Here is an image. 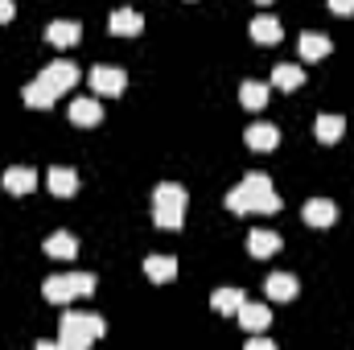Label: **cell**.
<instances>
[{
  "mask_svg": "<svg viewBox=\"0 0 354 350\" xmlns=\"http://www.w3.org/2000/svg\"><path fill=\"white\" fill-rule=\"evenodd\" d=\"M185 202H189V194L181 185H174V181H161L153 190V210H181L185 214Z\"/></svg>",
  "mask_w": 354,
  "mask_h": 350,
  "instance_id": "obj_5",
  "label": "cell"
},
{
  "mask_svg": "<svg viewBox=\"0 0 354 350\" xmlns=\"http://www.w3.org/2000/svg\"><path fill=\"white\" fill-rule=\"evenodd\" d=\"M248 145H252L256 153H268V149L280 145V132H276L272 124H252V128H248Z\"/></svg>",
  "mask_w": 354,
  "mask_h": 350,
  "instance_id": "obj_17",
  "label": "cell"
},
{
  "mask_svg": "<svg viewBox=\"0 0 354 350\" xmlns=\"http://www.w3.org/2000/svg\"><path fill=\"white\" fill-rule=\"evenodd\" d=\"M103 317L99 313H71V317H62V326H58V342L66 350H87L95 338H103Z\"/></svg>",
  "mask_w": 354,
  "mask_h": 350,
  "instance_id": "obj_2",
  "label": "cell"
},
{
  "mask_svg": "<svg viewBox=\"0 0 354 350\" xmlns=\"http://www.w3.org/2000/svg\"><path fill=\"white\" fill-rule=\"evenodd\" d=\"M330 12H338V17H351V12H354V0H330Z\"/></svg>",
  "mask_w": 354,
  "mask_h": 350,
  "instance_id": "obj_28",
  "label": "cell"
},
{
  "mask_svg": "<svg viewBox=\"0 0 354 350\" xmlns=\"http://www.w3.org/2000/svg\"><path fill=\"white\" fill-rule=\"evenodd\" d=\"M75 252H79V243H75L71 231H58V235L46 239V256H54V260H71Z\"/></svg>",
  "mask_w": 354,
  "mask_h": 350,
  "instance_id": "obj_20",
  "label": "cell"
},
{
  "mask_svg": "<svg viewBox=\"0 0 354 350\" xmlns=\"http://www.w3.org/2000/svg\"><path fill=\"white\" fill-rule=\"evenodd\" d=\"M153 219H157V227H165V231H177V227H181V210H153Z\"/></svg>",
  "mask_w": 354,
  "mask_h": 350,
  "instance_id": "obj_26",
  "label": "cell"
},
{
  "mask_svg": "<svg viewBox=\"0 0 354 350\" xmlns=\"http://www.w3.org/2000/svg\"><path fill=\"white\" fill-rule=\"evenodd\" d=\"M264 288H268V297H272V301H292V297H297V280H292L288 272H272Z\"/></svg>",
  "mask_w": 354,
  "mask_h": 350,
  "instance_id": "obj_16",
  "label": "cell"
},
{
  "mask_svg": "<svg viewBox=\"0 0 354 350\" xmlns=\"http://www.w3.org/2000/svg\"><path fill=\"white\" fill-rule=\"evenodd\" d=\"M41 293H46L50 305H66V301L75 297V280H71V276H46Z\"/></svg>",
  "mask_w": 354,
  "mask_h": 350,
  "instance_id": "obj_10",
  "label": "cell"
},
{
  "mask_svg": "<svg viewBox=\"0 0 354 350\" xmlns=\"http://www.w3.org/2000/svg\"><path fill=\"white\" fill-rule=\"evenodd\" d=\"M145 276L157 280V284H165V280L177 276V260L174 256H149V260H145Z\"/></svg>",
  "mask_w": 354,
  "mask_h": 350,
  "instance_id": "obj_13",
  "label": "cell"
},
{
  "mask_svg": "<svg viewBox=\"0 0 354 350\" xmlns=\"http://www.w3.org/2000/svg\"><path fill=\"white\" fill-rule=\"evenodd\" d=\"M33 185H37V174H33L29 165H17V169L4 174V190H8V194H29Z\"/></svg>",
  "mask_w": 354,
  "mask_h": 350,
  "instance_id": "obj_18",
  "label": "cell"
},
{
  "mask_svg": "<svg viewBox=\"0 0 354 350\" xmlns=\"http://www.w3.org/2000/svg\"><path fill=\"white\" fill-rule=\"evenodd\" d=\"M235 317H239V326H243V330H252V334H264L268 322H272V313H268L264 305H252V301H243Z\"/></svg>",
  "mask_w": 354,
  "mask_h": 350,
  "instance_id": "obj_8",
  "label": "cell"
},
{
  "mask_svg": "<svg viewBox=\"0 0 354 350\" xmlns=\"http://www.w3.org/2000/svg\"><path fill=\"white\" fill-rule=\"evenodd\" d=\"M239 99H243L248 111H260V107L268 103V87L264 83H243V87H239Z\"/></svg>",
  "mask_w": 354,
  "mask_h": 350,
  "instance_id": "obj_25",
  "label": "cell"
},
{
  "mask_svg": "<svg viewBox=\"0 0 354 350\" xmlns=\"http://www.w3.org/2000/svg\"><path fill=\"white\" fill-rule=\"evenodd\" d=\"M342 132H346V120H342V116H317V140H322V145L342 140Z\"/></svg>",
  "mask_w": 354,
  "mask_h": 350,
  "instance_id": "obj_22",
  "label": "cell"
},
{
  "mask_svg": "<svg viewBox=\"0 0 354 350\" xmlns=\"http://www.w3.org/2000/svg\"><path fill=\"white\" fill-rule=\"evenodd\" d=\"M334 214H338V210H334V202H330V198H309V202H305V210H301V219H305L309 227H330V223H334Z\"/></svg>",
  "mask_w": 354,
  "mask_h": 350,
  "instance_id": "obj_6",
  "label": "cell"
},
{
  "mask_svg": "<svg viewBox=\"0 0 354 350\" xmlns=\"http://www.w3.org/2000/svg\"><path fill=\"white\" fill-rule=\"evenodd\" d=\"M248 252H252L256 260H264L272 252H280V235H276V231H252V235H248Z\"/></svg>",
  "mask_w": 354,
  "mask_h": 350,
  "instance_id": "obj_15",
  "label": "cell"
},
{
  "mask_svg": "<svg viewBox=\"0 0 354 350\" xmlns=\"http://www.w3.org/2000/svg\"><path fill=\"white\" fill-rule=\"evenodd\" d=\"M12 12H17V8H12V0H0V25H4V21H12Z\"/></svg>",
  "mask_w": 354,
  "mask_h": 350,
  "instance_id": "obj_29",
  "label": "cell"
},
{
  "mask_svg": "<svg viewBox=\"0 0 354 350\" xmlns=\"http://www.w3.org/2000/svg\"><path fill=\"white\" fill-rule=\"evenodd\" d=\"M260 4H268V0H260Z\"/></svg>",
  "mask_w": 354,
  "mask_h": 350,
  "instance_id": "obj_30",
  "label": "cell"
},
{
  "mask_svg": "<svg viewBox=\"0 0 354 350\" xmlns=\"http://www.w3.org/2000/svg\"><path fill=\"white\" fill-rule=\"evenodd\" d=\"M50 190L58 194V198H71L75 190H79V177H75V169H66V165H58V169H50Z\"/></svg>",
  "mask_w": 354,
  "mask_h": 350,
  "instance_id": "obj_21",
  "label": "cell"
},
{
  "mask_svg": "<svg viewBox=\"0 0 354 350\" xmlns=\"http://www.w3.org/2000/svg\"><path fill=\"white\" fill-rule=\"evenodd\" d=\"M71 280H75V297H91L95 293V276L91 272H75Z\"/></svg>",
  "mask_w": 354,
  "mask_h": 350,
  "instance_id": "obj_27",
  "label": "cell"
},
{
  "mask_svg": "<svg viewBox=\"0 0 354 350\" xmlns=\"http://www.w3.org/2000/svg\"><path fill=\"white\" fill-rule=\"evenodd\" d=\"M330 50H334V46H330V37H326V33H301V58L322 62Z\"/></svg>",
  "mask_w": 354,
  "mask_h": 350,
  "instance_id": "obj_14",
  "label": "cell"
},
{
  "mask_svg": "<svg viewBox=\"0 0 354 350\" xmlns=\"http://www.w3.org/2000/svg\"><path fill=\"white\" fill-rule=\"evenodd\" d=\"M140 29H145V21H140L136 8H115L107 17V33H115V37H136Z\"/></svg>",
  "mask_w": 354,
  "mask_h": 350,
  "instance_id": "obj_4",
  "label": "cell"
},
{
  "mask_svg": "<svg viewBox=\"0 0 354 350\" xmlns=\"http://www.w3.org/2000/svg\"><path fill=\"white\" fill-rule=\"evenodd\" d=\"M41 75H46V79H50V83H54L58 91H71L75 83H79V71H75L71 62H50Z\"/></svg>",
  "mask_w": 354,
  "mask_h": 350,
  "instance_id": "obj_19",
  "label": "cell"
},
{
  "mask_svg": "<svg viewBox=\"0 0 354 350\" xmlns=\"http://www.w3.org/2000/svg\"><path fill=\"white\" fill-rule=\"evenodd\" d=\"M99 120H103L99 99H75V103H71V124H79V128H95Z\"/></svg>",
  "mask_w": 354,
  "mask_h": 350,
  "instance_id": "obj_9",
  "label": "cell"
},
{
  "mask_svg": "<svg viewBox=\"0 0 354 350\" xmlns=\"http://www.w3.org/2000/svg\"><path fill=\"white\" fill-rule=\"evenodd\" d=\"M301 79H305V75H301V66H288V62H280V66L272 71V83H276L280 91H297V87H301Z\"/></svg>",
  "mask_w": 354,
  "mask_h": 350,
  "instance_id": "obj_23",
  "label": "cell"
},
{
  "mask_svg": "<svg viewBox=\"0 0 354 350\" xmlns=\"http://www.w3.org/2000/svg\"><path fill=\"white\" fill-rule=\"evenodd\" d=\"M243 301H248L243 288H218V293H214V309H218V313H239Z\"/></svg>",
  "mask_w": 354,
  "mask_h": 350,
  "instance_id": "obj_24",
  "label": "cell"
},
{
  "mask_svg": "<svg viewBox=\"0 0 354 350\" xmlns=\"http://www.w3.org/2000/svg\"><path fill=\"white\" fill-rule=\"evenodd\" d=\"M79 21H54L50 29H46V37H50V46H58V50H66V46H75L79 42Z\"/></svg>",
  "mask_w": 354,
  "mask_h": 350,
  "instance_id": "obj_11",
  "label": "cell"
},
{
  "mask_svg": "<svg viewBox=\"0 0 354 350\" xmlns=\"http://www.w3.org/2000/svg\"><path fill=\"white\" fill-rule=\"evenodd\" d=\"M280 37H284V29H280L276 17H256V21H252V42H260V46H276Z\"/></svg>",
  "mask_w": 354,
  "mask_h": 350,
  "instance_id": "obj_12",
  "label": "cell"
},
{
  "mask_svg": "<svg viewBox=\"0 0 354 350\" xmlns=\"http://www.w3.org/2000/svg\"><path fill=\"white\" fill-rule=\"evenodd\" d=\"M227 210H235V214H276L280 194L272 190V181L264 174H248L227 194Z\"/></svg>",
  "mask_w": 354,
  "mask_h": 350,
  "instance_id": "obj_1",
  "label": "cell"
},
{
  "mask_svg": "<svg viewBox=\"0 0 354 350\" xmlns=\"http://www.w3.org/2000/svg\"><path fill=\"white\" fill-rule=\"evenodd\" d=\"M58 95H62V91L54 87V83H50L46 75H37V79H33V83L25 87V103H29V107H50V103H54Z\"/></svg>",
  "mask_w": 354,
  "mask_h": 350,
  "instance_id": "obj_7",
  "label": "cell"
},
{
  "mask_svg": "<svg viewBox=\"0 0 354 350\" xmlns=\"http://www.w3.org/2000/svg\"><path fill=\"white\" fill-rule=\"evenodd\" d=\"M91 87H95V95H124V87H128V75L120 71V66H95L91 71Z\"/></svg>",
  "mask_w": 354,
  "mask_h": 350,
  "instance_id": "obj_3",
  "label": "cell"
}]
</instances>
